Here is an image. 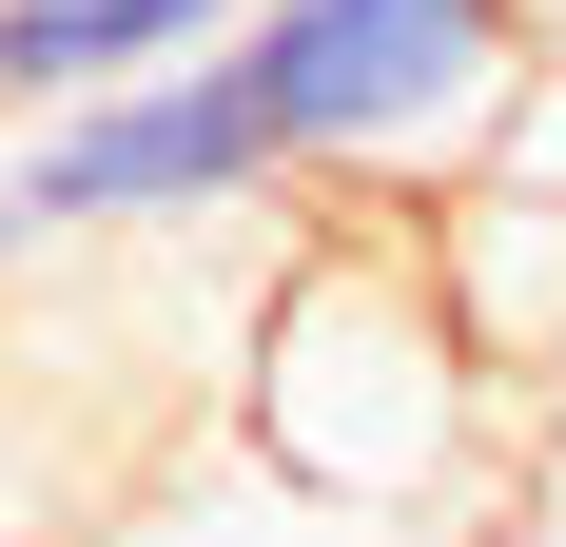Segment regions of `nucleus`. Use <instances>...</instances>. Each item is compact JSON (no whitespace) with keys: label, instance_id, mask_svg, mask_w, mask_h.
I'll list each match as a JSON object with an SVG mask.
<instances>
[{"label":"nucleus","instance_id":"2","mask_svg":"<svg viewBox=\"0 0 566 547\" xmlns=\"http://www.w3.org/2000/svg\"><path fill=\"white\" fill-rule=\"evenodd\" d=\"M234 79H254V117H274L293 176L450 196V176H489L509 99L547 79V20L527 0H254Z\"/></svg>","mask_w":566,"mask_h":547},{"label":"nucleus","instance_id":"3","mask_svg":"<svg viewBox=\"0 0 566 547\" xmlns=\"http://www.w3.org/2000/svg\"><path fill=\"white\" fill-rule=\"evenodd\" d=\"M0 176H20V216H40V255H117V235H216L274 196V117H254V79L216 59H176V79H117V99L78 117H20L0 137Z\"/></svg>","mask_w":566,"mask_h":547},{"label":"nucleus","instance_id":"5","mask_svg":"<svg viewBox=\"0 0 566 547\" xmlns=\"http://www.w3.org/2000/svg\"><path fill=\"white\" fill-rule=\"evenodd\" d=\"M20 255H40V216H20V176H0V274H20Z\"/></svg>","mask_w":566,"mask_h":547},{"label":"nucleus","instance_id":"7","mask_svg":"<svg viewBox=\"0 0 566 547\" xmlns=\"http://www.w3.org/2000/svg\"><path fill=\"white\" fill-rule=\"evenodd\" d=\"M527 20H547V40H566V0H527Z\"/></svg>","mask_w":566,"mask_h":547},{"label":"nucleus","instance_id":"1","mask_svg":"<svg viewBox=\"0 0 566 547\" xmlns=\"http://www.w3.org/2000/svg\"><path fill=\"white\" fill-rule=\"evenodd\" d=\"M489 391H509V352L450 313L430 235H333V255H293L274 313H254V352H234L254 450H274L293 489H333V508H450L469 450H489Z\"/></svg>","mask_w":566,"mask_h":547},{"label":"nucleus","instance_id":"4","mask_svg":"<svg viewBox=\"0 0 566 547\" xmlns=\"http://www.w3.org/2000/svg\"><path fill=\"white\" fill-rule=\"evenodd\" d=\"M216 40H254V0H0V137L117 99V79H176Z\"/></svg>","mask_w":566,"mask_h":547},{"label":"nucleus","instance_id":"6","mask_svg":"<svg viewBox=\"0 0 566 547\" xmlns=\"http://www.w3.org/2000/svg\"><path fill=\"white\" fill-rule=\"evenodd\" d=\"M547 547H566V469H547Z\"/></svg>","mask_w":566,"mask_h":547}]
</instances>
